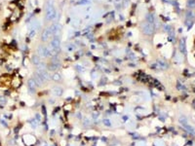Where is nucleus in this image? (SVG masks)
Returning a JSON list of instances; mask_svg holds the SVG:
<instances>
[{"label":"nucleus","instance_id":"nucleus-1","mask_svg":"<svg viewBox=\"0 0 195 146\" xmlns=\"http://www.w3.org/2000/svg\"><path fill=\"white\" fill-rule=\"evenodd\" d=\"M57 17V10L53 4V0H49L46 7V19L47 20H53Z\"/></svg>","mask_w":195,"mask_h":146},{"label":"nucleus","instance_id":"nucleus-2","mask_svg":"<svg viewBox=\"0 0 195 146\" xmlns=\"http://www.w3.org/2000/svg\"><path fill=\"white\" fill-rule=\"evenodd\" d=\"M60 49H61V40L58 36H54L53 40L50 43V47H49L50 53L51 55H57L60 52Z\"/></svg>","mask_w":195,"mask_h":146},{"label":"nucleus","instance_id":"nucleus-3","mask_svg":"<svg viewBox=\"0 0 195 146\" xmlns=\"http://www.w3.org/2000/svg\"><path fill=\"white\" fill-rule=\"evenodd\" d=\"M142 32L145 34V35H151L154 31V27H153V23H150L148 21H145L144 23H142Z\"/></svg>","mask_w":195,"mask_h":146},{"label":"nucleus","instance_id":"nucleus-4","mask_svg":"<svg viewBox=\"0 0 195 146\" xmlns=\"http://www.w3.org/2000/svg\"><path fill=\"white\" fill-rule=\"evenodd\" d=\"M37 52H38V55L40 56L41 58H49L51 56V53H50V50L47 47L43 46V45H40L37 49Z\"/></svg>","mask_w":195,"mask_h":146},{"label":"nucleus","instance_id":"nucleus-5","mask_svg":"<svg viewBox=\"0 0 195 146\" xmlns=\"http://www.w3.org/2000/svg\"><path fill=\"white\" fill-rule=\"evenodd\" d=\"M48 27H49V29L51 31L52 36H57V34L59 33V31L61 29V26L59 23H54V25H52V26H50Z\"/></svg>","mask_w":195,"mask_h":146},{"label":"nucleus","instance_id":"nucleus-6","mask_svg":"<svg viewBox=\"0 0 195 146\" xmlns=\"http://www.w3.org/2000/svg\"><path fill=\"white\" fill-rule=\"evenodd\" d=\"M51 36H52L51 31H50L49 27H47V28L42 32V34H41V40H42V42H47L48 40L50 39Z\"/></svg>","mask_w":195,"mask_h":146},{"label":"nucleus","instance_id":"nucleus-7","mask_svg":"<svg viewBox=\"0 0 195 146\" xmlns=\"http://www.w3.org/2000/svg\"><path fill=\"white\" fill-rule=\"evenodd\" d=\"M33 78H34V81H35V83H36V85H38V86H41L42 84H43V82H44V80L42 79V77H41L40 75L38 74V73H34L33 75Z\"/></svg>","mask_w":195,"mask_h":146},{"label":"nucleus","instance_id":"nucleus-8","mask_svg":"<svg viewBox=\"0 0 195 146\" xmlns=\"http://www.w3.org/2000/svg\"><path fill=\"white\" fill-rule=\"evenodd\" d=\"M27 86H28V89H29L31 92H33L34 89H35V87H36V83H35L34 79H29L28 80V82H27Z\"/></svg>","mask_w":195,"mask_h":146},{"label":"nucleus","instance_id":"nucleus-9","mask_svg":"<svg viewBox=\"0 0 195 146\" xmlns=\"http://www.w3.org/2000/svg\"><path fill=\"white\" fill-rule=\"evenodd\" d=\"M32 62H33L35 65H39L41 63L40 58H39L38 56H33V57H32Z\"/></svg>","mask_w":195,"mask_h":146},{"label":"nucleus","instance_id":"nucleus-10","mask_svg":"<svg viewBox=\"0 0 195 146\" xmlns=\"http://www.w3.org/2000/svg\"><path fill=\"white\" fill-rule=\"evenodd\" d=\"M58 68H59V63L53 62V63H51V64H50V66H49V70L55 71V70H57Z\"/></svg>","mask_w":195,"mask_h":146},{"label":"nucleus","instance_id":"nucleus-11","mask_svg":"<svg viewBox=\"0 0 195 146\" xmlns=\"http://www.w3.org/2000/svg\"><path fill=\"white\" fill-rule=\"evenodd\" d=\"M55 93H56L57 95H60V94H61L62 91H61V88H55Z\"/></svg>","mask_w":195,"mask_h":146},{"label":"nucleus","instance_id":"nucleus-12","mask_svg":"<svg viewBox=\"0 0 195 146\" xmlns=\"http://www.w3.org/2000/svg\"><path fill=\"white\" fill-rule=\"evenodd\" d=\"M188 6L189 7H190V6H191V7L195 6V1H193V0H192V1H189V2H188Z\"/></svg>","mask_w":195,"mask_h":146},{"label":"nucleus","instance_id":"nucleus-13","mask_svg":"<svg viewBox=\"0 0 195 146\" xmlns=\"http://www.w3.org/2000/svg\"><path fill=\"white\" fill-rule=\"evenodd\" d=\"M80 3L81 4H87V3H89V1L88 0H81Z\"/></svg>","mask_w":195,"mask_h":146}]
</instances>
